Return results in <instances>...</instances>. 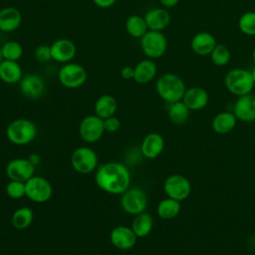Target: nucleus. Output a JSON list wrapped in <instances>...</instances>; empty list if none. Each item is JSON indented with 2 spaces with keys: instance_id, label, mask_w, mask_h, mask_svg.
<instances>
[{
  "instance_id": "f257e3e1",
  "label": "nucleus",
  "mask_w": 255,
  "mask_h": 255,
  "mask_svg": "<svg viewBox=\"0 0 255 255\" xmlns=\"http://www.w3.org/2000/svg\"><path fill=\"white\" fill-rule=\"evenodd\" d=\"M95 180L97 185L111 194H123L130 184V173L121 162H107L98 167Z\"/></svg>"
},
{
  "instance_id": "f03ea898",
  "label": "nucleus",
  "mask_w": 255,
  "mask_h": 255,
  "mask_svg": "<svg viewBox=\"0 0 255 255\" xmlns=\"http://www.w3.org/2000/svg\"><path fill=\"white\" fill-rule=\"evenodd\" d=\"M155 90L157 95L164 102L170 104L183 99L186 87L185 83L179 76L173 73H165L157 79L155 83Z\"/></svg>"
},
{
  "instance_id": "7ed1b4c3",
  "label": "nucleus",
  "mask_w": 255,
  "mask_h": 255,
  "mask_svg": "<svg viewBox=\"0 0 255 255\" xmlns=\"http://www.w3.org/2000/svg\"><path fill=\"white\" fill-rule=\"evenodd\" d=\"M37 135L36 125L27 119L12 121L6 128V136L10 142L17 145H24L32 142Z\"/></svg>"
},
{
  "instance_id": "20e7f679",
  "label": "nucleus",
  "mask_w": 255,
  "mask_h": 255,
  "mask_svg": "<svg viewBox=\"0 0 255 255\" xmlns=\"http://www.w3.org/2000/svg\"><path fill=\"white\" fill-rule=\"evenodd\" d=\"M224 83L228 92L237 97L250 94L255 86L250 71L241 68L230 70L225 76Z\"/></svg>"
},
{
  "instance_id": "39448f33",
  "label": "nucleus",
  "mask_w": 255,
  "mask_h": 255,
  "mask_svg": "<svg viewBox=\"0 0 255 255\" xmlns=\"http://www.w3.org/2000/svg\"><path fill=\"white\" fill-rule=\"evenodd\" d=\"M140 47L148 59L161 58L167 50V40L160 31L148 30L140 38Z\"/></svg>"
},
{
  "instance_id": "423d86ee",
  "label": "nucleus",
  "mask_w": 255,
  "mask_h": 255,
  "mask_svg": "<svg viewBox=\"0 0 255 255\" xmlns=\"http://www.w3.org/2000/svg\"><path fill=\"white\" fill-rule=\"evenodd\" d=\"M122 208L130 215H137L145 211L147 195L139 187H128L121 198Z\"/></svg>"
},
{
  "instance_id": "0eeeda50",
  "label": "nucleus",
  "mask_w": 255,
  "mask_h": 255,
  "mask_svg": "<svg viewBox=\"0 0 255 255\" xmlns=\"http://www.w3.org/2000/svg\"><path fill=\"white\" fill-rule=\"evenodd\" d=\"M98 155L94 149L88 146L76 148L71 156L73 168L82 174H89L98 166Z\"/></svg>"
},
{
  "instance_id": "6e6552de",
  "label": "nucleus",
  "mask_w": 255,
  "mask_h": 255,
  "mask_svg": "<svg viewBox=\"0 0 255 255\" xmlns=\"http://www.w3.org/2000/svg\"><path fill=\"white\" fill-rule=\"evenodd\" d=\"M191 182L187 177L181 174H171L163 182V190L167 197L178 201H183L191 193Z\"/></svg>"
},
{
  "instance_id": "1a4fd4ad",
  "label": "nucleus",
  "mask_w": 255,
  "mask_h": 255,
  "mask_svg": "<svg viewBox=\"0 0 255 255\" xmlns=\"http://www.w3.org/2000/svg\"><path fill=\"white\" fill-rule=\"evenodd\" d=\"M26 196L38 203L48 201L53 194L52 184L43 176L33 175L26 182Z\"/></svg>"
},
{
  "instance_id": "9d476101",
  "label": "nucleus",
  "mask_w": 255,
  "mask_h": 255,
  "mask_svg": "<svg viewBox=\"0 0 255 255\" xmlns=\"http://www.w3.org/2000/svg\"><path fill=\"white\" fill-rule=\"evenodd\" d=\"M58 78L60 83L68 89H77L83 86L87 80V72L84 67L76 63H67L61 67Z\"/></svg>"
},
{
  "instance_id": "9b49d317",
  "label": "nucleus",
  "mask_w": 255,
  "mask_h": 255,
  "mask_svg": "<svg viewBox=\"0 0 255 255\" xmlns=\"http://www.w3.org/2000/svg\"><path fill=\"white\" fill-rule=\"evenodd\" d=\"M105 131L104 120L97 115L85 117L79 126L80 136L84 141L89 143H95L99 141Z\"/></svg>"
},
{
  "instance_id": "f8f14e48",
  "label": "nucleus",
  "mask_w": 255,
  "mask_h": 255,
  "mask_svg": "<svg viewBox=\"0 0 255 255\" xmlns=\"http://www.w3.org/2000/svg\"><path fill=\"white\" fill-rule=\"evenodd\" d=\"M5 171L10 180L26 182L34 175L35 165L29 158H15L7 163Z\"/></svg>"
},
{
  "instance_id": "ddd939ff",
  "label": "nucleus",
  "mask_w": 255,
  "mask_h": 255,
  "mask_svg": "<svg viewBox=\"0 0 255 255\" xmlns=\"http://www.w3.org/2000/svg\"><path fill=\"white\" fill-rule=\"evenodd\" d=\"M233 114L240 122H255V95L250 93L238 97L233 106Z\"/></svg>"
},
{
  "instance_id": "4468645a",
  "label": "nucleus",
  "mask_w": 255,
  "mask_h": 255,
  "mask_svg": "<svg viewBox=\"0 0 255 255\" xmlns=\"http://www.w3.org/2000/svg\"><path fill=\"white\" fill-rule=\"evenodd\" d=\"M137 236L131 227L119 225L116 226L110 234L111 243L120 250H128L132 248L136 242Z\"/></svg>"
},
{
  "instance_id": "2eb2a0df",
  "label": "nucleus",
  "mask_w": 255,
  "mask_h": 255,
  "mask_svg": "<svg viewBox=\"0 0 255 255\" xmlns=\"http://www.w3.org/2000/svg\"><path fill=\"white\" fill-rule=\"evenodd\" d=\"M20 91L21 93L29 99L36 100L41 98L46 90L45 82L39 75L30 74L21 79Z\"/></svg>"
},
{
  "instance_id": "dca6fc26",
  "label": "nucleus",
  "mask_w": 255,
  "mask_h": 255,
  "mask_svg": "<svg viewBox=\"0 0 255 255\" xmlns=\"http://www.w3.org/2000/svg\"><path fill=\"white\" fill-rule=\"evenodd\" d=\"M50 47L52 60L56 62L69 63L76 56V45L69 39H58Z\"/></svg>"
},
{
  "instance_id": "f3484780",
  "label": "nucleus",
  "mask_w": 255,
  "mask_h": 255,
  "mask_svg": "<svg viewBox=\"0 0 255 255\" xmlns=\"http://www.w3.org/2000/svg\"><path fill=\"white\" fill-rule=\"evenodd\" d=\"M164 148V138L158 132H150L144 136L140 145L141 154L149 159L156 158Z\"/></svg>"
},
{
  "instance_id": "a211bd4d",
  "label": "nucleus",
  "mask_w": 255,
  "mask_h": 255,
  "mask_svg": "<svg viewBox=\"0 0 255 255\" xmlns=\"http://www.w3.org/2000/svg\"><path fill=\"white\" fill-rule=\"evenodd\" d=\"M182 101L190 111H200L207 106L209 96L205 89L201 87H191L186 89Z\"/></svg>"
},
{
  "instance_id": "6ab92c4d",
  "label": "nucleus",
  "mask_w": 255,
  "mask_h": 255,
  "mask_svg": "<svg viewBox=\"0 0 255 255\" xmlns=\"http://www.w3.org/2000/svg\"><path fill=\"white\" fill-rule=\"evenodd\" d=\"M216 45L217 42L215 37L209 32L205 31L196 33L190 41L191 50L198 56L210 55Z\"/></svg>"
},
{
  "instance_id": "aec40b11",
  "label": "nucleus",
  "mask_w": 255,
  "mask_h": 255,
  "mask_svg": "<svg viewBox=\"0 0 255 255\" xmlns=\"http://www.w3.org/2000/svg\"><path fill=\"white\" fill-rule=\"evenodd\" d=\"M144 20L148 30L162 31L169 25L170 15L164 8H153L145 13Z\"/></svg>"
},
{
  "instance_id": "412c9836",
  "label": "nucleus",
  "mask_w": 255,
  "mask_h": 255,
  "mask_svg": "<svg viewBox=\"0 0 255 255\" xmlns=\"http://www.w3.org/2000/svg\"><path fill=\"white\" fill-rule=\"evenodd\" d=\"M22 22L21 12L15 7H5L0 10V31L10 33L19 28Z\"/></svg>"
},
{
  "instance_id": "4be33fe9",
  "label": "nucleus",
  "mask_w": 255,
  "mask_h": 255,
  "mask_svg": "<svg viewBox=\"0 0 255 255\" xmlns=\"http://www.w3.org/2000/svg\"><path fill=\"white\" fill-rule=\"evenodd\" d=\"M237 121L233 112H221L212 119L211 128L218 134H227L234 129Z\"/></svg>"
},
{
  "instance_id": "5701e85b",
  "label": "nucleus",
  "mask_w": 255,
  "mask_h": 255,
  "mask_svg": "<svg viewBox=\"0 0 255 255\" xmlns=\"http://www.w3.org/2000/svg\"><path fill=\"white\" fill-rule=\"evenodd\" d=\"M133 80L137 84H147L152 81L156 75L157 68L155 63L151 59L141 60L133 68Z\"/></svg>"
},
{
  "instance_id": "b1692460",
  "label": "nucleus",
  "mask_w": 255,
  "mask_h": 255,
  "mask_svg": "<svg viewBox=\"0 0 255 255\" xmlns=\"http://www.w3.org/2000/svg\"><path fill=\"white\" fill-rule=\"evenodd\" d=\"M22 79V69L17 61L3 60L0 64V80L6 84H16Z\"/></svg>"
},
{
  "instance_id": "393cba45",
  "label": "nucleus",
  "mask_w": 255,
  "mask_h": 255,
  "mask_svg": "<svg viewBox=\"0 0 255 255\" xmlns=\"http://www.w3.org/2000/svg\"><path fill=\"white\" fill-rule=\"evenodd\" d=\"M117 110V100L111 95H103L95 103V115L103 120L115 116Z\"/></svg>"
},
{
  "instance_id": "a878e982",
  "label": "nucleus",
  "mask_w": 255,
  "mask_h": 255,
  "mask_svg": "<svg viewBox=\"0 0 255 255\" xmlns=\"http://www.w3.org/2000/svg\"><path fill=\"white\" fill-rule=\"evenodd\" d=\"M181 209L180 201L170 197H166L159 201L156 207L157 215L164 220H170L175 218Z\"/></svg>"
},
{
  "instance_id": "bb28decb",
  "label": "nucleus",
  "mask_w": 255,
  "mask_h": 255,
  "mask_svg": "<svg viewBox=\"0 0 255 255\" xmlns=\"http://www.w3.org/2000/svg\"><path fill=\"white\" fill-rule=\"evenodd\" d=\"M190 110L183 103V101H178L168 104L167 107V117L169 121L174 125H182L189 118Z\"/></svg>"
},
{
  "instance_id": "cd10ccee",
  "label": "nucleus",
  "mask_w": 255,
  "mask_h": 255,
  "mask_svg": "<svg viewBox=\"0 0 255 255\" xmlns=\"http://www.w3.org/2000/svg\"><path fill=\"white\" fill-rule=\"evenodd\" d=\"M153 227V219L150 214L146 212L139 213L134 216L132 223H131V229L135 233V235L139 238H143L147 236Z\"/></svg>"
},
{
  "instance_id": "c85d7f7f",
  "label": "nucleus",
  "mask_w": 255,
  "mask_h": 255,
  "mask_svg": "<svg viewBox=\"0 0 255 255\" xmlns=\"http://www.w3.org/2000/svg\"><path fill=\"white\" fill-rule=\"evenodd\" d=\"M33 218L34 213L30 207H20L13 212L11 222L16 229L24 230L31 225Z\"/></svg>"
},
{
  "instance_id": "c756f323",
  "label": "nucleus",
  "mask_w": 255,
  "mask_h": 255,
  "mask_svg": "<svg viewBox=\"0 0 255 255\" xmlns=\"http://www.w3.org/2000/svg\"><path fill=\"white\" fill-rule=\"evenodd\" d=\"M126 30L131 37L141 38L148 31V28L144 17L139 15H130L126 21Z\"/></svg>"
},
{
  "instance_id": "7c9ffc66",
  "label": "nucleus",
  "mask_w": 255,
  "mask_h": 255,
  "mask_svg": "<svg viewBox=\"0 0 255 255\" xmlns=\"http://www.w3.org/2000/svg\"><path fill=\"white\" fill-rule=\"evenodd\" d=\"M210 59L215 66L224 67L229 64L231 60V53L225 45L217 44L210 53Z\"/></svg>"
},
{
  "instance_id": "2f4dec72",
  "label": "nucleus",
  "mask_w": 255,
  "mask_h": 255,
  "mask_svg": "<svg viewBox=\"0 0 255 255\" xmlns=\"http://www.w3.org/2000/svg\"><path fill=\"white\" fill-rule=\"evenodd\" d=\"M0 49H1L3 60L17 61L22 57V54H23V48L21 44L16 41L6 42Z\"/></svg>"
},
{
  "instance_id": "473e14b6",
  "label": "nucleus",
  "mask_w": 255,
  "mask_h": 255,
  "mask_svg": "<svg viewBox=\"0 0 255 255\" xmlns=\"http://www.w3.org/2000/svg\"><path fill=\"white\" fill-rule=\"evenodd\" d=\"M240 31L247 36H255V12L249 11L242 14L238 20Z\"/></svg>"
},
{
  "instance_id": "72a5a7b5",
  "label": "nucleus",
  "mask_w": 255,
  "mask_h": 255,
  "mask_svg": "<svg viewBox=\"0 0 255 255\" xmlns=\"http://www.w3.org/2000/svg\"><path fill=\"white\" fill-rule=\"evenodd\" d=\"M6 193L12 199H20L26 196L25 182L19 180H10L6 185Z\"/></svg>"
},
{
  "instance_id": "f704fd0d",
  "label": "nucleus",
  "mask_w": 255,
  "mask_h": 255,
  "mask_svg": "<svg viewBox=\"0 0 255 255\" xmlns=\"http://www.w3.org/2000/svg\"><path fill=\"white\" fill-rule=\"evenodd\" d=\"M35 58L41 63H47L52 60L51 47L48 45H40L35 50Z\"/></svg>"
},
{
  "instance_id": "c9c22d12",
  "label": "nucleus",
  "mask_w": 255,
  "mask_h": 255,
  "mask_svg": "<svg viewBox=\"0 0 255 255\" xmlns=\"http://www.w3.org/2000/svg\"><path fill=\"white\" fill-rule=\"evenodd\" d=\"M104 127H105L106 131L116 132L121 128V122L118 118L113 116V117H110V118L104 120Z\"/></svg>"
},
{
  "instance_id": "e433bc0d",
  "label": "nucleus",
  "mask_w": 255,
  "mask_h": 255,
  "mask_svg": "<svg viewBox=\"0 0 255 255\" xmlns=\"http://www.w3.org/2000/svg\"><path fill=\"white\" fill-rule=\"evenodd\" d=\"M133 74H134V69L130 66H126L121 70V76L126 80L133 79Z\"/></svg>"
},
{
  "instance_id": "4c0bfd02",
  "label": "nucleus",
  "mask_w": 255,
  "mask_h": 255,
  "mask_svg": "<svg viewBox=\"0 0 255 255\" xmlns=\"http://www.w3.org/2000/svg\"><path fill=\"white\" fill-rule=\"evenodd\" d=\"M93 1L100 8H110L116 3L117 0H93Z\"/></svg>"
},
{
  "instance_id": "58836bf2",
  "label": "nucleus",
  "mask_w": 255,
  "mask_h": 255,
  "mask_svg": "<svg viewBox=\"0 0 255 255\" xmlns=\"http://www.w3.org/2000/svg\"><path fill=\"white\" fill-rule=\"evenodd\" d=\"M160 3L166 7V8H171V7H174L178 4L179 0H159Z\"/></svg>"
},
{
  "instance_id": "ea45409f",
  "label": "nucleus",
  "mask_w": 255,
  "mask_h": 255,
  "mask_svg": "<svg viewBox=\"0 0 255 255\" xmlns=\"http://www.w3.org/2000/svg\"><path fill=\"white\" fill-rule=\"evenodd\" d=\"M250 74H251V77L253 79V82L255 83V67L250 71Z\"/></svg>"
},
{
  "instance_id": "a19ab883",
  "label": "nucleus",
  "mask_w": 255,
  "mask_h": 255,
  "mask_svg": "<svg viewBox=\"0 0 255 255\" xmlns=\"http://www.w3.org/2000/svg\"><path fill=\"white\" fill-rule=\"evenodd\" d=\"M252 59H253V61H254V63H255V47H254V49H253V51H252Z\"/></svg>"
},
{
  "instance_id": "79ce46f5",
  "label": "nucleus",
  "mask_w": 255,
  "mask_h": 255,
  "mask_svg": "<svg viewBox=\"0 0 255 255\" xmlns=\"http://www.w3.org/2000/svg\"><path fill=\"white\" fill-rule=\"evenodd\" d=\"M2 61H3V57H2V53H1V49H0V64Z\"/></svg>"
}]
</instances>
